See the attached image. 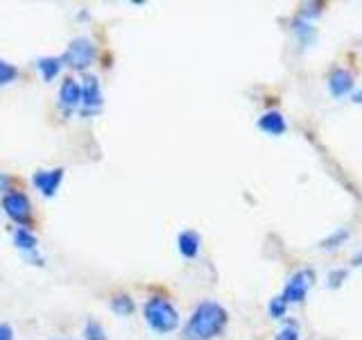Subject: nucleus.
Here are the masks:
<instances>
[{"label":"nucleus","mask_w":362,"mask_h":340,"mask_svg":"<svg viewBox=\"0 0 362 340\" xmlns=\"http://www.w3.org/2000/svg\"><path fill=\"white\" fill-rule=\"evenodd\" d=\"M226 324H229V313L224 306L213 300H204L190 313L181 332V340H213L224 332Z\"/></svg>","instance_id":"nucleus-1"},{"label":"nucleus","mask_w":362,"mask_h":340,"mask_svg":"<svg viewBox=\"0 0 362 340\" xmlns=\"http://www.w3.org/2000/svg\"><path fill=\"white\" fill-rule=\"evenodd\" d=\"M143 317H145L147 327H150L152 332L158 334V336L173 334L175 329L179 327V311H177V306L170 302L168 298H163V295H152V298L145 302Z\"/></svg>","instance_id":"nucleus-2"},{"label":"nucleus","mask_w":362,"mask_h":340,"mask_svg":"<svg viewBox=\"0 0 362 340\" xmlns=\"http://www.w3.org/2000/svg\"><path fill=\"white\" fill-rule=\"evenodd\" d=\"M95 55H98V48H95L93 39L75 37L71 43H68L66 52L62 55V62H64V66L73 68V71H86V68L95 62Z\"/></svg>","instance_id":"nucleus-3"},{"label":"nucleus","mask_w":362,"mask_h":340,"mask_svg":"<svg viewBox=\"0 0 362 340\" xmlns=\"http://www.w3.org/2000/svg\"><path fill=\"white\" fill-rule=\"evenodd\" d=\"M79 89H82V102H79V116L88 118L95 116V113L105 105V98H102V89L95 75L86 73L79 82Z\"/></svg>","instance_id":"nucleus-4"},{"label":"nucleus","mask_w":362,"mask_h":340,"mask_svg":"<svg viewBox=\"0 0 362 340\" xmlns=\"http://www.w3.org/2000/svg\"><path fill=\"white\" fill-rule=\"evenodd\" d=\"M3 211L18 227H30L32 222V202L21 191H9L7 196H3Z\"/></svg>","instance_id":"nucleus-5"},{"label":"nucleus","mask_w":362,"mask_h":340,"mask_svg":"<svg viewBox=\"0 0 362 340\" xmlns=\"http://www.w3.org/2000/svg\"><path fill=\"white\" fill-rule=\"evenodd\" d=\"M313 283H315V270H310V268L297 270L288 279L281 298L286 300V304H301L305 300V295H308V290L313 288Z\"/></svg>","instance_id":"nucleus-6"},{"label":"nucleus","mask_w":362,"mask_h":340,"mask_svg":"<svg viewBox=\"0 0 362 340\" xmlns=\"http://www.w3.org/2000/svg\"><path fill=\"white\" fill-rule=\"evenodd\" d=\"M11 238H14V245H16V249H18V252H23V254H25V259L30 261V264L32 266H43V254L39 252V238L37 236H34L30 230H28V227H16V230H14V236H11Z\"/></svg>","instance_id":"nucleus-7"},{"label":"nucleus","mask_w":362,"mask_h":340,"mask_svg":"<svg viewBox=\"0 0 362 340\" xmlns=\"http://www.w3.org/2000/svg\"><path fill=\"white\" fill-rule=\"evenodd\" d=\"M64 181V168H52V170H37L32 177V184L41 196L45 198H54L57 191H59Z\"/></svg>","instance_id":"nucleus-8"},{"label":"nucleus","mask_w":362,"mask_h":340,"mask_svg":"<svg viewBox=\"0 0 362 340\" xmlns=\"http://www.w3.org/2000/svg\"><path fill=\"white\" fill-rule=\"evenodd\" d=\"M82 102V89H79V82L75 77H66L62 86H59V107L62 111L71 113L73 109L79 107Z\"/></svg>","instance_id":"nucleus-9"},{"label":"nucleus","mask_w":362,"mask_h":340,"mask_svg":"<svg viewBox=\"0 0 362 340\" xmlns=\"http://www.w3.org/2000/svg\"><path fill=\"white\" fill-rule=\"evenodd\" d=\"M328 91H331L333 98H344L354 91V75L346 68H333L331 75H328Z\"/></svg>","instance_id":"nucleus-10"},{"label":"nucleus","mask_w":362,"mask_h":340,"mask_svg":"<svg viewBox=\"0 0 362 340\" xmlns=\"http://www.w3.org/2000/svg\"><path fill=\"white\" fill-rule=\"evenodd\" d=\"M177 249L184 259H197L202 249V236L195 230H184L177 236Z\"/></svg>","instance_id":"nucleus-11"},{"label":"nucleus","mask_w":362,"mask_h":340,"mask_svg":"<svg viewBox=\"0 0 362 340\" xmlns=\"http://www.w3.org/2000/svg\"><path fill=\"white\" fill-rule=\"evenodd\" d=\"M258 130L265 132L269 136H281L288 132V123L286 116L281 111H265L263 116L258 118Z\"/></svg>","instance_id":"nucleus-12"},{"label":"nucleus","mask_w":362,"mask_h":340,"mask_svg":"<svg viewBox=\"0 0 362 340\" xmlns=\"http://www.w3.org/2000/svg\"><path fill=\"white\" fill-rule=\"evenodd\" d=\"M37 68L43 77V82H52V79L62 73L64 62H62V57H39Z\"/></svg>","instance_id":"nucleus-13"},{"label":"nucleus","mask_w":362,"mask_h":340,"mask_svg":"<svg viewBox=\"0 0 362 340\" xmlns=\"http://www.w3.org/2000/svg\"><path fill=\"white\" fill-rule=\"evenodd\" d=\"M111 311L116 315H120V317H129L136 311V302L129 298L127 293H118V295H113V298H111Z\"/></svg>","instance_id":"nucleus-14"},{"label":"nucleus","mask_w":362,"mask_h":340,"mask_svg":"<svg viewBox=\"0 0 362 340\" xmlns=\"http://www.w3.org/2000/svg\"><path fill=\"white\" fill-rule=\"evenodd\" d=\"M292 32L297 34L299 41H301L303 45H310V43L315 41V37H317V32H315V28H313V23L301 21V18H297V21L292 23Z\"/></svg>","instance_id":"nucleus-15"},{"label":"nucleus","mask_w":362,"mask_h":340,"mask_svg":"<svg viewBox=\"0 0 362 340\" xmlns=\"http://www.w3.org/2000/svg\"><path fill=\"white\" fill-rule=\"evenodd\" d=\"M84 340H107V332H105V327H102L98 320H90L84 324Z\"/></svg>","instance_id":"nucleus-16"},{"label":"nucleus","mask_w":362,"mask_h":340,"mask_svg":"<svg viewBox=\"0 0 362 340\" xmlns=\"http://www.w3.org/2000/svg\"><path fill=\"white\" fill-rule=\"evenodd\" d=\"M18 77V68L14 64H9L5 60H0V86H5L9 82H14Z\"/></svg>","instance_id":"nucleus-17"},{"label":"nucleus","mask_w":362,"mask_h":340,"mask_svg":"<svg viewBox=\"0 0 362 340\" xmlns=\"http://www.w3.org/2000/svg\"><path fill=\"white\" fill-rule=\"evenodd\" d=\"M267 309H269V315L274 317V320H281V317H286V313H288V304H286V300H283L281 295H279V298H272V300H269V306H267Z\"/></svg>","instance_id":"nucleus-18"},{"label":"nucleus","mask_w":362,"mask_h":340,"mask_svg":"<svg viewBox=\"0 0 362 340\" xmlns=\"http://www.w3.org/2000/svg\"><path fill=\"white\" fill-rule=\"evenodd\" d=\"M346 238H349V230H337L333 236H328L326 241H322V247L324 249H335V247L342 245Z\"/></svg>","instance_id":"nucleus-19"},{"label":"nucleus","mask_w":362,"mask_h":340,"mask_svg":"<svg viewBox=\"0 0 362 340\" xmlns=\"http://www.w3.org/2000/svg\"><path fill=\"white\" fill-rule=\"evenodd\" d=\"M322 3H308V5H303V9H301V14L297 16V18H301V21H313L315 16H320L322 14Z\"/></svg>","instance_id":"nucleus-20"},{"label":"nucleus","mask_w":362,"mask_h":340,"mask_svg":"<svg viewBox=\"0 0 362 340\" xmlns=\"http://www.w3.org/2000/svg\"><path fill=\"white\" fill-rule=\"evenodd\" d=\"M346 275L349 272L344 270V268H337V270H331L328 272V288H339L344 283V279H346Z\"/></svg>","instance_id":"nucleus-21"},{"label":"nucleus","mask_w":362,"mask_h":340,"mask_svg":"<svg viewBox=\"0 0 362 340\" xmlns=\"http://www.w3.org/2000/svg\"><path fill=\"white\" fill-rule=\"evenodd\" d=\"M276 340H299V327L294 324V322H288V324L279 332Z\"/></svg>","instance_id":"nucleus-22"},{"label":"nucleus","mask_w":362,"mask_h":340,"mask_svg":"<svg viewBox=\"0 0 362 340\" xmlns=\"http://www.w3.org/2000/svg\"><path fill=\"white\" fill-rule=\"evenodd\" d=\"M9 191H14V179H11L7 173H0V193L7 196Z\"/></svg>","instance_id":"nucleus-23"},{"label":"nucleus","mask_w":362,"mask_h":340,"mask_svg":"<svg viewBox=\"0 0 362 340\" xmlns=\"http://www.w3.org/2000/svg\"><path fill=\"white\" fill-rule=\"evenodd\" d=\"M0 340H14V329L9 324H0Z\"/></svg>","instance_id":"nucleus-24"},{"label":"nucleus","mask_w":362,"mask_h":340,"mask_svg":"<svg viewBox=\"0 0 362 340\" xmlns=\"http://www.w3.org/2000/svg\"><path fill=\"white\" fill-rule=\"evenodd\" d=\"M351 266H356V268H358V266H362V247H360L358 252L354 254V259H351Z\"/></svg>","instance_id":"nucleus-25"},{"label":"nucleus","mask_w":362,"mask_h":340,"mask_svg":"<svg viewBox=\"0 0 362 340\" xmlns=\"http://www.w3.org/2000/svg\"><path fill=\"white\" fill-rule=\"evenodd\" d=\"M354 102H358V105H362V91H360V94H354Z\"/></svg>","instance_id":"nucleus-26"}]
</instances>
